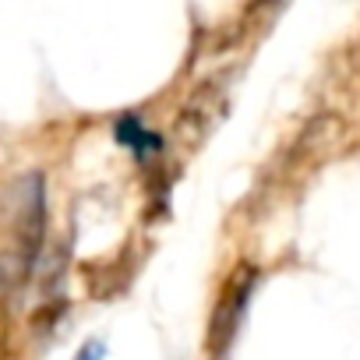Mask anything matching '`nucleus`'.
Segmentation results:
<instances>
[{"label":"nucleus","instance_id":"8","mask_svg":"<svg viewBox=\"0 0 360 360\" xmlns=\"http://www.w3.org/2000/svg\"><path fill=\"white\" fill-rule=\"evenodd\" d=\"M262 4H265V0H262Z\"/></svg>","mask_w":360,"mask_h":360},{"label":"nucleus","instance_id":"3","mask_svg":"<svg viewBox=\"0 0 360 360\" xmlns=\"http://www.w3.org/2000/svg\"><path fill=\"white\" fill-rule=\"evenodd\" d=\"M219 103H223V89H219L216 82L202 85V89L188 99L184 113H180V120H176L180 134H184L188 141H191V138H202V131L212 124V117H216V106H219Z\"/></svg>","mask_w":360,"mask_h":360},{"label":"nucleus","instance_id":"5","mask_svg":"<svg viewBox=\"0 0 360 360\" xmlns=\"http://www.w3.org/2000/svg\"><path fill=\"white\" fill-rule=\"evenodd\" d=\"M113 138H117L120 145H127V148L134 152V159H141V162H148V155L162 152V138L152 134V131H145V124H141L138 113H124V117H117V124H113Z\"/></svg>","mask_w":360,"mask_h":360},{"label":"nucleus","instance_id":"4","mask_svg":"<svg viewBox=\"0 0 360 360\" xmlns=\"http://www.w3.org/2000/svg\"><path fill=\"white\" fill-rule=\"evenodd\" d=\"M36 272V258L18 251V248H8V251H0V304H8L11 297H18L29 279Z\"/></svg>","mask_w":360,"mask_h":360},{"label":"nucleus","instance_id":"7","mask_svg":"<svg viewBox=\"0 0 360 360\" xmlns=\"http://www.w3.org/2000/svg\"><path fill=\"white\" fill-rule=\"evenodd\" d=\"M103 356H106V346H103L99 339H89V342L78 349V356H75V360H103Z\"/></svg>","mask_w":360,"mask_h":360},{"label":"nucleus","instance_id":"1","mask_svg":"<svg viewBox=\"0 0 360 360\" xmlns=\"http://www.w3.org/2000/svg\"><path fill=\"white\" fill-rule=\"evenodd\" d=\"M4 223L11 230V248L39 262L46 248V176L39 169H29L11 180L4 195Z\"/></svg>","mask_w":360,"mask_h":360},{"label":"nucleus","instance_id":"2","mask_svg":"<svg viewBox=\"0 0 360 360\" xmlns=\"http://www.w3.org/2000/svg\"><path fill=\"white\" fill-rule=\"evenodd\" d=\"M255 283H258L255 269H240L226 283V290H223V297L212 311V325H209V349L216 356L226 353L230 342L237 339V332L244 325V314H248V304H251V293H255Z\"/></svg>","mask_w":360,"mask_h":360},{"label":"nucleus","instance_id":"6","mask_svg":"<svg viewBox=\"0 0 360 360\" xmlns=\"http://www.w3.org/2000/svg\"><path fill=\"white\" fill-rule=\"evenodd\" d=\"M8 349H11V318L8 307L0 304V360H8Z\"/></svg>","mask_w":360,"mask_h":360}]
</instances>
